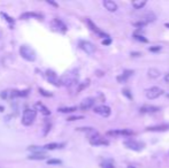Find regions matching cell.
Returning <instances> with one entry per match:
<instances>
[{"label":"cell","mask_w":169,"mask_h":168,"mask_svg":"<svg viewBox=\"0 0 169 168\" xmlns=\"http://www.w3.org/2000/svg\"><path fill=\"white\" fill-rule=\"evenodd\" d=\"M61 85H64L67 88H70L73 85L77 84L78 82V72L77 70H72V72H67L60 77Z\"/></svg>","instance_id":"1"},{"label":"cell","mask_w":169,"mask_h":168,"mask_svg":"<svg viewBox=\"0 0 169 168\" xmlns=\"http://www.w3.org/2000/svg\"><path fill=\"white\" fill-rule=\"evenodd\" d=\"M29 95V90H13V89H8V90H4V91L0 93V97L5 100L14 99L17 97H26Z\"/></svg>","instance_id":"2"},{"label":"cell","mask_w":169,"mask_h":168,"mask_svg":"<svg viewBox=\"0 0 169 168\" xmlns=\"http://www.w3.org/2000/svg\"><path fill=\"white\" fill-rule=\"evenodd\" d=\"M20 55L26 59V61H35L36 58H37V54H36V51L29 45H22L20 47Z\"/></svg>","instance_id":"3"},{"label":"cell","mask_w":169,"mask_h":168,"mask_svg":"<svg viewBox=\"0 0 169 168\" xmlns=\"http://www.w3.org/2000/svg\"><path fill=\"white\" fill-rule=\"evenodd\" d=\"M37 115V111L35 108H26L22 115V123L24 126H31L35 122V119Z\"/></svg>","instance_id":"4"},{"label":"cell","mask_w":169,"mask_h":168,"mask_svg":"<svg viewBox=\"0 0 169 168\" xmlns=\"http://www.w3.org/2000/svg\"><path fill=\"white\" fill-rule=\"evenodd\" d=\"M45 77H46V80L49 81L51 84L55 85V86H61L60 77L56 75L55 72H53V70H51V69H47V70L45 72Z\"/></svg>","instance_id":"5"},{"label":"cell","mask_w":169,"mask_h":168,"mask_svg":"<svg viewBox=\"0 0 169 168\" xmlns=\"http://www.w3.org/2000/svg\"><path fill=\"white\" fill-rule=\"evenodd\" d=\"M124 145L125 147L129 150H132V151H136V152H139L144 149V144L143 143H139V142L135 141V139H127L124 142Z\"/></svg>","instance_id":"6"},{"label":"cell","mask_w":169,"mask_h":168,"mask_svg":"<svg viewBox=\"0 0 169 168\" xmlns=\"http://www.w3.org/2000/svg\"><path fill=\"white\" fill-rule=\"evenodd\" d=\"M163 93V91H162V89L158 88V86H153V88H150L147 89L146 92H145V95H146V98L147 99H157L158 97H160V96Z\"/></svg>","instance_id":"7"},{"label":"cell","mask_w":169,"mask_h":168,"mask_svg":"<svg viewBox=\"0 0 169 168\" xmlns=\"http://www.w3.org/2000/svg\"><path fill=\"white\" fill-rule=\"evenodd\" d=\"M78 46H79V49H82V50L87 54H93L94 51H96V46L91 42H87V40H81V42L78 43Z\"/></svg>","instance_id":"8"},{"label":"cell","mask_w":169,"mask_h":168,"mask_svg":"<svg viewBox=\"0 0 169 168\" xmlns=\"http://www.w3.org/2000/svg\"><path fill=\"white\" fill-rule=\"evenodd\" d=\"M89 141H90V143L92 144V145H108L109 143L107 139H105L104 137H101L99 134H96L93 135V136H91V137H89Z\"/></svg>","instance_id":"9"},{"label":"cell","mask_w":169,"mask_h":168,"mask_svg":"<svg viewBox=\"0 0 169 168\" xmlns=\"http://www.w3.org/2000/svg\"><path fill=\"white\" fill-rule=\"evenodd\" d=\"M93 112L99 115H101V116H104V118H108L112 111H110V107L106 106V105H99V106L94 107Z\"/></svg>","instance_id":"10"},{"label":"cell","mask_w":169,"mask_h":168,"mask_svg":"<svg viewBox=\"0 0 169 168\" xmlns=\"http://www.w3.org/2000/svg\"><path fill=\"white\" fill-rule=\"evenodd\" d=\"M107 135L109 136H131L134 135V131L130 129H114L107 131Z\"/></svg>","instance_id":"11"},{"label":"cell","mask_w":169,"mask_h":168,"mask_svg":"<svg viewBox=\"0 0 169 168\" xmlns=\"http://www.w3.org/2000/svg\"><path fill=\"white\" fill-rule=\"evenodd\" d=\"M51 26H52V28L54 30L59 31V32H62V34H64V32L67 31V26H66L60 19H54L52 21V23H51Z\"/></svg>","instance_id":"12"},{"label":"cell","mask_w":169,"mask_h":168,"mask_svg":"<svg viewBox=\"0 0 169 168\" xmlns=\"http://www.w3.org/2000/svg\"><path fill=\"white\" fill-rule=\"evenodd\" d=\"M87 24H89V27H90L91 30L93 31V32H96V34H97V35H99L100 37H102V38H109V37H108V35L105 34L104 31L100 30V29H99V28H98L97 26H96V24H94V23L92 22V21H91L90 19H87Z\"/></svg>","instance_id":"13"},{"label":"cell","mask_w":169,"mask_h":168,"mask_svg":"<svg viewBox=\"0 0 169 168\" xmlns=\"http://www.w3.org/2000/svg\"><path fill=\"white\" fill-rule=\"evenodd\" d=\"M94 105V99L93 98H85L81 101V105H79V108L82 111H87L90 110L91 107H93Z\"/></svg>","instance_id":"14"},{"label":"cell","mask_w":169,"mask_h":168,"mask_svg":"<svg viewBox=\"0 0 169 168\" xmlns=\"http://www.w3.org/2000/svg\"><path fill=\"white\" fill-rule=\"evenodd\" d=\"M104 7L107 9L108 12H116L117 11V5L115 1H113V0H104Z\"/></svg>","instance_id":"15"},{"label":"cell","mask_w":169,"mask_h":168,"mask_svg":"<svg viewBox=\"0 0 169 168\" xmlns=\"http://www.w3.org/2000/svg\"><path fill=\"white\" fill-rule=\"evenodd\" d=\"M35 110H36V111H39L41 114H44V115H49V114H51V111H49V108H47L44 104H41V103L36 104V105H35Z\"/></svg>","instance_id":"16"},{"label":"cell","mask_w":169,"mask_h":168,"mask_svg":"<svg viewBox=\"0 0 169 168\" xmlns=\"http://www.w3.org/2000/svg\"><path fill=\"white\" fill-rule=\"evenodd\" d=\"M139 111H140V113H157L160 111V108L157 106H152V105H146V106L142 107Z\"/></svg>","instance_id":"17"},{"label":"cell","mask_w":169,"mask_h":168,"mask_svg":"<svg viewBox=\"0 0 169 168\" xmlns=\"http://www.w3.org/2000/svg\"><path fill=\"white\" fill-rule=\"evenodd\" d=\"M132 74H134L132 70H124V73L122 74V75L117 76V82H119V83H124V82H127L128 78L131 76Z\"/></svg>","instance_id":"18"},{"label":"cell","mask_w":169,"mask_h":168,"mask_svg":"<svg viewBox=\"0 0 169 168\" xmlns=\"http://www.w3.org/2000/svg\"><path fill=\"white\" fill-rule=\"evenodd\" d=\"M28 151H30L31 154H45L46 150L44 149V146H29Z\"/></svg>","instance_id":"19"},{"label":"cell","mask_w":169,"mask_h":168,"mask_svg":"<svg viewBox=\"0 0 169 168\" xmlns=\"http://www.w3.org/2000/svg\"><path fill=\"white\" fill-rule=\"evenodd\" d=\"M29 17H31V19H38V20L43 19L41 14H38V13H32V12H28V13H24V14H22V15H21V19H22V20L29 19Z\"/></svg>","instance_id":"20"},{"label":"cell","mask_w":169,"mask_h":168,"mask_svg":"<svg viewBox=\"0 0 169 168\" xmlns=\"http://www.w3.org/2000/svg\"><path fill=\"white\" fill-rule=\"evenodd\" d=\"M169 129V126L167 124H163V126H154V127H148L147 128V131H166V130Z\"/></svg>","instance_id":"21"},{"label":"cell","mask_w":169,"mask_h":168,"mask_svg":"<svg viewBox=\"0 0 169 168\" xmlns=\"http://www.w3.org/2000/svg\"><path fill=\"white\" fill-rule=\"evenodd\" d=\"M64 146V144H60V143H49V144H46L44 146V149L45 150H56V149H62Z\"/></svg>","instance_id":"22"},{"label":"cell","mask_w":169,"mask_h":168,"mask_svg":"<svg viewBox=\"0 0 169 168\" xmlns=\"http://www.w3.org/2000/svg\"><path fill=\"white\" fill-rule=\"evenodd\" d=\"M147 74H148V77H151V78H158L160 76V72L157 68H150Z\"/></svg>","instance_id":"23"},{"label":"cell","mask_w":169,"mask_h":168,"mask_svg":"<svg viewBox=\"0 0 169 168\" xmlns=\"http://www.w3.org/2000/svg\"><path fill=\"white\" fill-rule=\"evenodd\" d=\"M101 167L102 168H115V164L112 159H106L101 162Z\"/></svg>","instance_id":"24"},{"label":"cell","mask_w":169,"mask_h":168,"mask_svg":"<svg viewBox=\"0 0 169 168\" xmlns=\"http://www.w3.org/2000/svg\"><path fill=\"white\" fill-rule=\"evenodd\" d=\"M146 5V1L145 0H137V1H134L132 2V6L135 9H142Z\"/></svg>","instance_id":"25"},{"label":"cell","mask_w":169,"mask_h":168,"mask_svg":"<svg viewBox=\"0 0 169 168\" xmlns=\"http://www.w3.org/2000/svg\"><path fill=\"white\" fill-rule=\"evenodd\" d=\"M77 110V107L73 106V107H60L58 111L60 112V113H73V112H75Z\"/></svg>","instance_id":"26"},{"label":"cell","mask_w":169,"mask_h":168,"mask_svg":"<svg viewBox=\"0 0 169 168\" xmlns=\"http://www.w3.org/2000/svg\"><path fill=\"white\" fill-rule=\"evenodd\" d=\"M28 158L30 160H45L46 154H30Z\"/></svg>","instance_id":"27"},{"label":"cell","mask_w":169,"mask_h":168,"mask_svg":"<svg viewBox=\"0 0 169 168\" xmlns=\"http://www.w3.org/2000/svg\"><path fill=\"white\" fill-rule=\"evenodd\" d=\"M89 84H90V80H85L84 82H83V83L79 84V86H78V89H77V91L81 92L82 90H84L85 88H87V86H89Z\"/></svg>","instance_id":"28"},{"label":"cell","mask_w":169,"mask_h":168,"mask_svg":"<svg viewBox=\"0 0 169 168\" xmlns=\"http://www.w3.org/2000/svg\"><path fill=\"white\" fill-rule=\"evenodd\" d=\"M134 38H135L136 40H138V42H142V43H147V42H148V40H147V38H145L143 35L135 34V35H134Z\"/></svg>","instance_id":"29"},{"label":"cell","mask_w":169,"mask_h":168,"mask_svg":"<svg viewBox=\"0 0 169 168\" xmlns=\"http://www.w3.org/2000/svg\"><path fill=\"white\" fill-rule=\"evenodd\" d=\"M1 15L4 16L5 20H6V21H7V22L9 23V24H11V26H13V24H14V22H15V20L13 19V17H11L9 15H7V14H6V13H4V12L1 13Z\"/></svg>","instance_id":"30"},{"label":"cell","mask_w":169,"mask_h":168,"mask_svg":"<svg viewBox=\"0 0 169 168\" xmlns=\"http://www.w3.org/2000/svg\"><path fill=\"white\" fill-rule=\"evenodd\" d=\"M47 164L49 165H61V160H59V159H49V160H47Z\"/></svg>","instance_id":"31"},{"label":"cell","mask_w":169,"mask_h":168,"mask_svg":"<svg viewBox=\"0 0 169 168\" xmlns=\"http://www.w3.org/2000/svg\"><path fill=\"white\" fill-rule=\"evenodd\" d=\"M148 50H150L151 52H159V51L161 50V46H160V45L151 46V47H148Z\"/></svg>","instance_id":"32"},{"label":"cell","mask_w":169,"mask_h":168,"mask_svg":"<svg viewBox=\"0 0 169 168\" xmlns=\"http://www.w3.org/2000/svg\"><path fill=\"white\" fill-rule=\"evenodd\" d=\"M38 90H39V92H40V95L46 96V97H52V93H49V91H46V90H43L41 88H39Z\"/></svg>","instance_id":"33"},{"label":"cell","mask_w":169,"mask_h":168,"mask_svg":"<svg viewBox=\"0 0 169 168\" xmlns=\"http://www.w3.org/2000/svg\"><path fill=\"white\" fill-rule=\"evenodd\" d=\"M122 93H123V95L125 96V97H128L129 99H132V95L130 93V91H129L128 89H124L123 91H122Z\"/></svg>","instance_id":"34"},{"label":"cell","mask_w":169,"mask_h":168,"mask_svg":"<svg viewBox=\"0 0 169 168\" xmlns=\"http://www.w3.org/2000/svg\"><path fill=\"white\" fill-rule=\"evenodd\" d=\"M83 116H72L68 119V121H76V120H82Z\"/></svg>","instance_id":"35"},{"label":"cell","mask_w":169,"mask_h":168,"mask_svg":"<svg viewBox=\"0 0 169 168\" xmlns=\"http://www.w3.org/2000/svg\"><path fill=\"white\" fill-rule=\"evenodd\" d=\"M110 43H112V39L110 38H106L102 40V44H104V45H109Z\"/></svg>","instance_id":"36"},{"label":"cell","mask_w":169,"mask_h":168,"mask_svg":"<svg viewBox=\"0 0 169 168\" xmlns=\"http://www.w3.org/2000/svg\"><path fill=\"white\" fill-rule=\"evenodd\" d=\"M131 55H132V57H140V55H142V54H140V53H138V52H132V53H131Z\"/></svg>","instance_id":"37"},{"label":"cell","mask_w":169,"mask_h":168,"mask_svg":"<svg viewBox=\"0 0 169 168\" xmlns=\"http://www.w3.org/2000/svg\"><path fill=\"white\" fill-rule=\"evenodd\" d=\"M165 81L167 82V83H169V74H167V75L165 76Z\"/></svg>","instance_id":"38"},{"label":"cell","mask_w":169,"mask_h":168,"mask_svg":"<svg viewBox=\"0 0 169 168\" xmlns=\"http://www.w3.org/2000/svg\"><path fill=\"white\" fill-rule=\"evenodd\" d=\"M49 5H53V6H55V7H58V4L56 2H54V1H49Z\"/></svg>","instance_id":"39"},{"label":"cell","mask_w":169,"mask_h":168,"mask_svg":"<svg viewBox=\"0 0 169 168\" xmlns=\"http://www.w3.org/2000/svg\"><path fill=\"white\" fill-rule=\"evenodd\" d=\"M4 111H5L4 106H1V105H0V112H4Z\"/></svg>","instance_id":"40"},{"label":"cell","mask_w":169,"mask_h":168,"mask_svg":"<svg viewBox=\"0 0 169 168\" xmlns=\"http://www.w3.org/2000/svg\"><path fill=\"white\" fill-rule=\"evenodd\" d=\"M165 26H166V28H169V23H166Z\"/></svg>","instance_id":"41"},{"label":"cell","mask_w":169,"mask_h":168,"mask_svg":"<svg viewBox=\"0 0 169 168\" xmlns=\"http://www.w3.org/2000/svg\"><path fill=\"white\" fill-rule=\"evenodd\" d=\"M166 96H167V98H169V92L168 93H166Z\"/></svg>","instance_id":"42"},{"label":"cell","mask_w":169,"mask_h":168,"mask_svg":"<svg viewBox=\"0 0 169 168\" xmlns=\"http://www.w3.org/2000/svg\"><path fill=\"white\" fill-rule=\"evenodd\" d=\"M128 168H135L134 166H128Z\"/></svg>","instance_id":"43"}]
</instances>
